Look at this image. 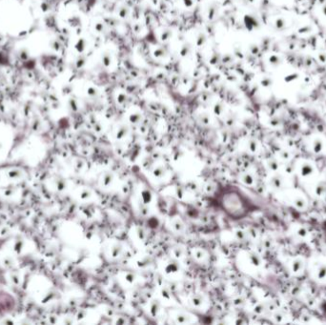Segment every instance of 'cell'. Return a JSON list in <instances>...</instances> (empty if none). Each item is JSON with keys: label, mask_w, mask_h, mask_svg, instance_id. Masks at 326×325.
Returning <instances> with one entry per match:
<instances>
[{"label": "cell", "mask_w": 326, "mask_h": 325, "mask_svg": "<svg viewBox=\"0 0 326 325\" xmlns=\"http://www.w3.org/2000/svg\"><path fill=\"white\" fill-rule=\"evenodd\" d=\"M223 112V105L221 104L220 102L216 103V105L214 107V113H216L217 115H220Z\"/></svg>", "instance_id": "obj_16"}, {"label": "cell", "mask_w": 326, "mask_h": 325, "mask_svg": "<svg viewBox=\"0 0 326 325\" xmlns=\"http://www.w3.org/2000/svg\"><path fill=\"white\" fill-rule=\"evenodd\" d=\"M101 61H102V64L105 66L106 68L110 67L111 63H112V55H111V53L108 52H104L101 55Z\"/></svg>", "instance_id": "obj_6"}, {"label": "cell", "mask_w": 326, "mask_h": 325, "mask_svg": "<svg viewBox=\"0 0 326 325\" xmlns=\"http://www.w3.org/2000/svg\"><path fill=\"white\" fill-rule=\"evenodd\" d=\"M165 55V50H164L162 47H159V48H156L154 51V57H162V56Z\"/></svg>", "instance_id": "obj_15"}, {"label": "cell", "mask_w": 326, "mask_h": 325, "mask_svg": "<svg viewBox=\"0 0 326 325\" xmlns=\"http://www.w3.org/2000/svg\"><path fill=\"white\" fill-rule=\"evenodd\" d=\"M318 59L320 63H322V64H325L326 63V53H320L318 55Z\"/></svg>", "instance_id": "obj_23"}, {"label": "cell", "mask_w": 326, "mask_h": 325, "mask_svg": "<svg viewBox=\"0 0 326 325\" xmlns=\"http://www.w3.org/2000/svg\"><path fill=\"white\" fill-rule=\"evenodd\" d=\"M191 50H192V46H191L190 43H185L181 46V48L179 50V55L182 57H185L189 53H191Z\"/></svg>", "instance_id": "obj_7"}, {"label": "cell", "mask_w": 326, "mask_h": 325, "mask_svg": "<svg viewBox=\"0 0 326 325\" xmlns=\"http://www.w3.org/2000/svg\"><path fill=\"white\" fill-rule=\"evenodd\" d=\"M182 1L184 6L187 7V8H191L194 5V0H182Z\"/></svg>", "instance_id": "obj_27"}, {"label": "cell", "mask_w": 326, "mask_h": 325, "mask_svg": "<svg viewBox=\"0 0 326 325\" xmlns=\"http://www.w3.org/2000/svg\"><path fill=\"white\" fill-rule=\"evenodd\" d=\"M218 60H219V56H218L217 53V55L215 53V55H212V57L210 58L209 62L211 63V64H216V63H217Z\"/></svg>", "instance_id": "obj_25"}, {"label": "cell", "mask_w": 326, "mask_h": 325, "mask_svg": "<svg viewBox=\"0 0 326 325\" xmlns=\"http://www.w3.org/2000/svg\"><path fill=\"white\" fill-rule=\"evenodd\" d=\"M117 15L120 18H125L129 15V9L125 6H121L117 11Z\"/></svg>", "instance_id": "obj_13"}, {"label": "cell", "mask_w": 326, "mask_h": 325, "mask_svg": "<svg viewBox=\"0 0 326 325\" xmlns=\"http://www.w3.org/2000/svg\"><path fill=\"white\" fill-rule=\"evenodd\" d=\"M207 40V36L205 35L204 32H199L197 35V37L196 39V45L197 47H201L205 44V42H206Z\"/></svg>", "instance_id": "obj_10"}, {"label": "cell", "mask_w": 326, "mask_h": 325, "mask_svg": "<svg viewBox=\"0 0 326 325\" xmlns=\"http://www.w3.org/2000/svg\"><path fill=\"white\" fill-rule=\"evenodd\" d=\"M311 32H313V26L310 24L301 26L300 28H298V32L300 33V35H306V33H309Z\"/></svg>", "instance_id": "obj_12"}, {"label": "cell", "mask_w": 326, "mask_h": 325, "mask_svg": "<svg viewBox=\"0 0 326 325\" xmlns=\"http://www.w3.org/2000/svg\"><path fill=\"white\" fill-rule=\"evenodd\" d=\"M268 62L269 64H270L272 67H275V68H277V67L280 66L282 64V58L280 57V55H271L270 56L268 57Z\"/></svg>", "instance_id": "obj_4"}, {"label": "cell", "mask_w": 326, "mask_h": 325, "mask_svg": "<svg viewBox=\"0 0 326 325\" xmlns=\"http://www.w3.org/2000/svg\"><path fill=\"white\" fill-rule=\"evenodd\" d=\"M249 50H250L252 55H256L260 53V47H258L257 45H251Z\"/></svg>", "instance_id": "obj_20"}, {"label": "cell", "mask_w": 326, "mask_h": 325, "mask_svg": "<svg viewBox=\"0 0 326 325\" xmlns=\"http://www.w3.org/2000/svg\"><path fill=\"white\" fill-rule=\"evenodd\" d=\"M321 12H322V15H323L325 17H326V3L325 4L322 6V8H321Z\"/></svg>", "instance_id": "obj_30"}, {"label": "cell", "mask_w": 326, "mask_h": 325, "mask_svg": "<svg viewBox=\"0 0 326 325\" xmlns=\"http://www.w3.org/2000/svg\"><path fill=\"white\" fill-rule=\"evenodd\" d=\"M243 21H244L246 29L250 32L254 31V30H256L260 27V22H258V20L256 16H254V15H246L244 16Z\"/></svg>", "instance_id": "obj_2"}, {"label": "cell", "mask_w": 326, "mask_h": 325, "mask_svg": "<svg viewBox=\"0 0 326 325\" xmlns=\"http://www.w3.org/2000/svg\"><path fill=\"white\" fill-rule=\"evenodd\" d=\"M304 64H305V66L306 67H311L312 66V64H313V62H312V59H311V57H307L306 59H305V62H304Z\"/></svg>", "instance_id": "obj_28"}, {"label": "cell", "mask_w": 326, "mask_h": 325, "mask_svg": "<svg viewBox=\"0 0 326 325\" xmlns=\"http://www.w3.org/2000/svg\"><path fill=\"white\" fill-rule=\"evenodd\" d=\"M244 3H246V4H253V3L256 2V0H243Z\"/></svg>", "instance_id": "obj_31"}, {"label": "cell", "mask_w": 326, "mask_h": 325, "mask_svg": "<svg viewBox=\"0 0 326 325\" xmlns=\"http://www.w3.org/2000/svg\"><path fill=\"white\" fill-rule=\"evenodd\" d=\"M173 35V32L172 30L170 29H164L162 32H161V35H160V40L163 42L165 41H168L171 37H172Z\"/></svg>", "instance_id": "obj_9"}, {"label": "cell", "mask_w": 326, "mask_h": 325, "mask_svg": "<svg viewBox=\"0 0 326 325\" xmlns=\"http://www.w3.org/2000/svg\"><path fill=\"white\" fill-rule=\"evenodd\" d=\"M298 77H300V73H289V75H285L283 80H284L285 83H287V84H290V83L296 81V80H298Z\"/></svg>", "instance_id": "obj_8"}, {"label": "cell", "mask_w": 326, "mask_h": 325, "mask_svg": "<svg viewBox=\"0 0 326 325\" xmlns=\"http://www.w3.org/2000/svg\"><path fill=\"white\" fill-rule=\"evenodd\" d=\"M288 46H289V48H290V50H293V49L295 48V46H296V45L294 44V43H290V44H289Z\"/></svg>", "instance_id": "obj_33"}, {"label": "cell", "mask_w": 326, "mask_h": 325, "mask_svg": "<svg viewBox=\"0 0 326 325\" xmlns=\"http://www.w3.org/2000/svg\"><path fill=\"white\" fill-rule=\"evenodd\" d=\"M318 2L320 5H324L326 3V0H318Z\"/></svg>", "instance_id": "obj_32"}, {"label": "cell", "mask_w": 326, "mask_h": 325, "mask_svg": "<svg viewBox=\"0 0 326 325\" xmlns=\"http://www.w3.org/2000/svg\"><path fill=\"white\" fill-rule=\"evenodd\" d=\"M218 11H219V6L217 4L216 2L211 3L209 8H208V12H207V17L209 20H213L215 17H217Z\"/></svg>", "instance_id": "obj_3"}, {"label": "cell", "mask_w": 326, "mask_h": 325, "mask_svg": "<svg viewBox=\"0 0 326 325\" xmlns=\"http://www.w3.org/2000/svg\"><path fill=\"white\" fill-rule=\"evenodd\" d=\"M134 32H139L141 31V27L138 24H136V26L134 27Z\"/></svg>", "instance_id": "obj_29"}, {"label": "cell", "mask_w": 326, "mask_h": 325, "mask_svg": "<svg viewBox=\"0 0 326 325\" xmlns=\"http://www.w3.org/2000/svg\"><path fill=\"white\" fill-rule=\"evenodd\" d=\"M200 121L203 124H208L210 121V118L207 115H200Z\"/></svg>", "instance_id": "obj_26"}, {"label": "cell", "mask_w": 326, "mask_h": 325, "mask_svg": "<svg viewBox=\"0 0 326 325\" xmlns=\"http://www.w3.org/2000/svg\"><path fill=\"white\" fill-rule=\"evenodd\" d=\"M220 205L224 212L234 219H240L249 212V204L246 198L237 190L225 192L221 196Z\"/></svg>", "instance_id": "obj_1"}, {"label": "cell", "mask_w": 326, "mask_h": 325, "mask_svg": "<svg viewBox=\"0 0 326 325\" xmlns=\"http://www.w3.org/2000/svg\"><path fill=\"white\" fill-rule=\"evenodd\" d=\"M141 115L139 113H133V115H130V121L133 123H137L140 120Z\"/></svg>", "instance_id": "obj_19"}, {"label": "cell", "mask_w": 326, "mask_h": 325, "mask_svg": "<svg viewBox=\"0 0 326 325\" xmlns=\"http://www.w3.org/2000/svg\"><path fill=\"white\" fill-rule=\"evenodd\" d=\"M127 131H128V129H127V127H125V126L120 127L119 130L117 131L116 137H117V138H121V137H123L124 136H126Z\"/></svg>", "instance_id": "obj_17"}, {"label": "cell", "mask_w": 326, "mask_h": 325, "mask_svg": "<svg viewBox=\"0 0 326 325\" xmlns=\"http://www.w3.org/2000/svg\"><path fill=\"white\" fill-rule=\"evenodd\" d=\"M126 99H127V96H126L125 93H118V95H117V102L120 103V104H122L123 102L126 101Z\"/></svg>", "instance_id": "obj_21"}, {"label": "cell", "mask_w": 326, "mask_h": 325, "mask_svg": "<svg viewBox=\"0 0 326 325\" xmlns=\"http://www.w3.org/2000/svg\"><path fill=\"white\" fill-rule=\"evenodd\" d=\"M87 93L91 96H95L97 95V91L95 87H89V88L87 89Z\"/></svg>", "instance_id": "obj_24"}, {"label": "cell", "mask_w": 326, "mask_h": 325, "mask_svg": "<svg viewBox=\"0 0 326 325\" xmlns=\"http://www.w3.org/2000/svg\"><path fill=\"white\" fill-rule=\"evenodd\" d=\"M85 47H86V40L84 38H80L78 40V42L75 44V49L77 50V52H79V53H82L84 50H85Z\"/></svg>", "instance_id": "obj_14"}, {"label": "cell", "mask_w": 326, "mask_h": 325, "mask_svg": "<svg viewBox=\"0 0 326 325\" xmlns=\"http://www.w3.org/2000/svg\"><path fill=\"white\" fill-rule=\"evenodd\" d=\"M273 79L269 76H264L260 79V85L263 87V88H270V87L273 85Z\"/></svg>", "instance_id": "obj_11"}, {"label": "cell", "mask_w": 326, "mask_h": 325, "mask_svg": "<svg viewBox=\"0 0 326 325\" xmlns=\"http://www.w3.org/2000/svg\"><path fill=\"white\" fill-rule=\"evenodd\" d=\"M93 28H95L96 32H103L104 30H105V25H104L102 22H97V23H96V25Z\"/></svg>", "instance_id": "obj_18"}, {"label": "cell", "mask_w": 326, "mask_h": 325, "mask_svg": "<svg viewBox=\"0 0 326 325\" xmlns=\"http://www.w3.org/2000/svg\"><path fill=\"white\" fill-rule=\"evenodd\" d=\"M286 20H285L284 17H282V16H278L275 19L274 21V26L275 30H278V31H283V30L286 28Z\"/></svg>", "instance_id": "obj_5"}, {"label": "cell", "mask_w": 326, "mask_h": 325, "mask_svg": "<svg viewBox=\"0 0 326 325\" xmlns=\"http://www.w3.org/2000/svg\"><path fill=\"white\" fill-rule=\"evenodd\" d=\"M85 63H86V57L85 56H80V58L77 60V62H76L77 68H81V67L84 66Z\"/></svg>", "instance_id": "obj_22"}]
</instances>
